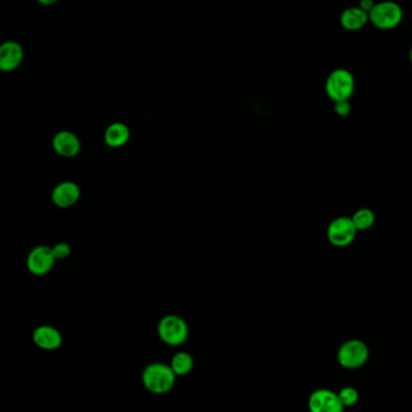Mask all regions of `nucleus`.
Returning <instances> with one entry per match:
<instances>
[{
	"label": "nucleus",
	"mask_w": 412,
	"mask_h": 412,
	"mask_svg": "<svg viewBox=\"0 0 412 412\" xmlns=\"http://www.w3.org/2000/svg\"><path fill=\"white\" fill-rule=\"evenodd\" d=\"M177 376L171 366L161 362L147 364L142 372V382L147 391L156 396H164L176 386Z\"/></svg>",
	"instance_id": "1"
},
{
	"label": "nucleus",
	"mask_w": 412,
	"mask_h": 412,
	"mask_svg": "<svg viewBox=\"0 0 412 412\" xmlns=\"http://www.w3.org/2000/svg\"><path fill=\"white\" fill-rule=\"evenodd\" d=\"M189 325L184 318L178 315H167L157 324V334L166 345L178 347L189 339Z\"/></svg>",
	"instance_id": "2"
},
{
	"label": "nucleus",
	"mask_w": 412,
	"mask_h": 412,
	"mask_svg": "<svg viewBox=\"0 0 412 412\" xmlns=\"http://www.w3.org/2000/svg\"><path fill=\"white\" fill-rule=\"evenodd\" d=\"M356 90V80L352 73L339 68L330 73L325 83V91L328 97L334 103L340 101H349Z\"/></svg>",
	"instance_id": "3"
},
{
	"label": "nucleus",
	"mask_w": 412,
	"mask_h": 412,
	"mask_svg": "<svg viewBox=\"0 0 412 412\" xmlns=\"http://www.w3.org/2000/svg\"><path fill=\"white\" fill-rule=\"evenodd\" d=\"M370 351L365 342L359 339H351L340 346L337 351V362L342 368L356 370L365 365L369 360Z\"/></svg>",
	"instance_id": "4"
},
{
	"label": "nucleus",
	"mask_w": 412,
	"mask_h": 412,
	"mask_svg": "<svg viewBox=\"0 0 412 412\" xmlns=\"http://www.w3.org/2000/svg\"><path fill=\"white\" fill-rule=\"evenodd\" d=\"M404 11L399 4L394 1H382L375 4L369 13V22L381 30L396 28L403 21Z\"/></svg>",
	"instance_id": "5"
},
{
	"label": "nucleus",
	"mask_w": 412,
	"mask_h": 412,
	"mask_svg": "<svg viewBox=\"0 0 412 412\" xmlns=\"http://www.w3.org/2000/svg\"><path fill=\"white\" fill-rule=\"evenodd\" d=\"M357 227L354 226L353 220L349 217H339L329 224L328 241L337 248H345L352 244L357 237Z\"/></svg>",
	"instance_id": "6"
},
{
	"label": "nucleus",
	"mask_w": 412,
	"mask_h": 412,
	"mask_svg": "<svg viewBox=\"0 0 412 412\" xmlns=\"http://www.w3.org/2000/svg\"><path fill=\"white\" fill-rule=\"evenodd\" d=\"M56 258L52 247L38 246L27 257V269L34 276H45L55 266Z\"/></svg>",
	"instance_id": "7"
},
{
	"label": "nucleus",
	"mask_w": 412,
	"mask_h": 412,
	"mask_svg": "<svg viewBox=\"0 0 412 412\" xmlns=\"http://www.w3.org/2000/svg\"><path fill=\"white\" fill-rule=\"evenodd\" d=\"M310 412H344L345 406L341 403L339 394L332 389L320 388L312 392L308 398Z\"/></svg>",
	"instance_id": "8"
},
{
	"label": "nucleus",
	"mask_w": 412,
	"mask_h": 412,
	"mask_svg": "<svg viewBox=\"0 0 412 412\" xmlns=\"http://www.w3.org/2000/svg\"><path fill=\"white\" fill-rule=\"evenodd\" d=\"M34 345L42 351H56L63 344V337L59 329L42 324L33 332Z\"/></svg>",
	"instance_id": "9"
},
{
	"label": "nucleus",
	"mask_w": 412,
	"mask_h": 412,
	"mask_svg": "<svg viewBox=\"0 0 412 412\" xmlns=\"http://www.w3.org/2000/svg\"><path fill=\"white\" fill-rule=\"evenodd\" d=\"M23 49L16 42H6L0 47V69L3 72H13L23 61Z\"/></svg>",
	"instance_id": "10"
},
{
	"label": "nucleus",
	"mask_w": 412,
	"mask_h": 412,
	"mask_svg": "<svg viewBox=\"0 0 412 412\" xmlns=\"http://www.w3.org/2000/svg\"><path fill=\"white\" fill-rule=\"evenodd\" d=\"M80 198V189L73 181L59 183L52 191V201L56 206L68 208L75 205Z\"/></svg>",
	"instance_id": "11"
},
{
	"label": "nucleus",
	"mask_w": 412,
	"mask_h": 412,
	"mask_svg": "<svg viewBox=\"0 0 412 412\" xmlns=\"http://www.w3.org/2000/svg\"><path fill=\"white\" fill-rule=\"evenodd\" d=\"M52 145L55 152L63 157H74L80 152L81 149L80 139L69 131L59 132L54 137Z\"/></svg>",
	"instance_id": "12"
},
{
	"label": "nucleus",
	"mask_w": 412,
	"mask_h": 412,
	"mask_svg": "<svg viewBox=\"0 0 412 412\" xmlns=\"http://www.w3.org/2000/svg\"><path fill=\"white\" fill-rule=\"evenodd\" d=\"M369 22V13L359 6L346 8L342 11L340 16V23L342 28L349 32H357L365 27Z\"/></svg>",
	"instance_id": "13"
},
{
	"label": "nucleus",
	"mask_w": 412,
	"mask_h": 412,
	"mask_svg": "<svg viewBox=\"0 0 412 412\" xmlns=\"http://www.w3.org/2000/svg\"><path fill=\"white\" fill-rule=\"evenodd\" d=\"M130 135V128L125 123L115 122L105 131V143L111 147H120L128 142Z\"/></svg>",
	"instance_id": "14"
},
{
	"label": "nucleus",
	"mask_w": 412,
	"mask_h": 412,
	"mask_svg": "<svg viewBox=\"0 0 412 412\" xmlns=\"http://www.w3.org/2000/svg\"><path fill=\"white\" fill-rule=\"evenodd\" d=\"M169 366L176 376H186L189 375L195 366V359L189 352L181 351L171 358Z\"/></svg>",
	"instance_id": "15"
},
{
	"label": "nucleus",
	"mask_w": 412,
	"mask_h": 412,
	"mask_svg": "<svg viewBox=\"0 0 412 412\" xmlns=\"http://www.w3.org/2000/svg\"><path fill=\"white\" fill-rule=\"evenodd\" d=\"M351 218L353 220L354 226L357 227L358 231L369 230L370 227L374 226L375 220H376L374 212L369 208H360L356 210Z\"/></svg>",
	"instance_id": "16"
},
{
	"label": "nucleus",
	"mask_w": 412,
	"mask_h": 412,
	"mask_svg": "<svg viewBox=\"0 0 412 412\" xmlns=\"http://www.w3.org/2000/svg\"><path fill=\"white\" fill-rule=\"evenodd\" d=\"M339 398H340L341 403L346 408H351L357 404L359 400V393L357 389L351 386H346V387L341 388L340 392L337 393Z\"/></svg>",
	"instance_id": "17"
},
{
	"label": "nucleus",
	"mask_w": 412,
	"mask_h": 412,
	"mask_svg": "<svg viewBox=\"0 0 412 412\" xmlns=\"http://www.w3.org/2000/svg\"><path fill=\"white\" fill-rule=\"evenodd\" d=\"M52 252H54V255H55L56 260H63V259H67L71 253H72V249H71V246L67 243H57L52 247Z\"/></svg>",
	"instance_id": "18"
},
{
	"label": "nucleus",
	"mask_w": 412,
	"mask_h": 412,
	"mask_svg": "<svg viewBox=\"0 0 412 412\" xmlns=\"http://www.w3.org/2000/svg\"><path fill=\"white\" fill-rule=\"evenodd\" d=\"M334 111L341 116V118H346L349 116L351 111H352V107L349 101H340L334 103Z\"/></svg>",
	"instance_id": "19"
},
{
	"label": "nucleus",
	"mask_w": 412,
	"mask_h": 412,
	"mask_svg": "<svg viewBox=\"0 0 412 412\" xmlns=\"http://www.w3.org/2000/svg\"><path fill=\"white\" fill-rule=\"evenodd\" d=\"M375 3L372 0H363L360 1V4H359V8L364 10L365 13H370L371 10L374 8Z\"/></svg>",
	"instance_id": "20"
},
{
	"label": "nucleus",
	"mask_w": 412,
	"mask_h": 412,
	"mask_svg": "<svg viewBox=\"0 0 412 412\" xmlns=\"http://www.w3.org/2000/svg\"><path fill=\"white\" fill-rule=\"evenodd\" d=\"M410 61H411V63H412V47H411V50H410Z\"/></svg>",
	"instance_id": "21"
}]
</instances>
